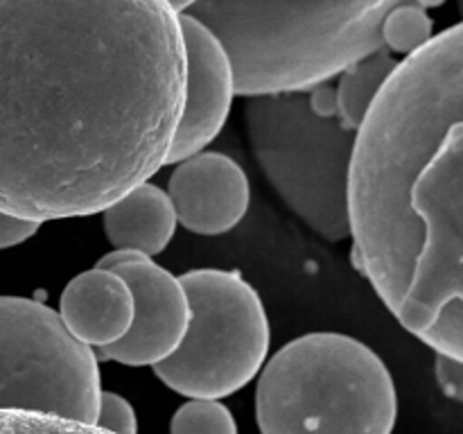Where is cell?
I'll list each match as a JSON object with an SVG mask.
<instances>
[{
  "label": "cell",
  "mask_w": 463,
  "mask_h": 434,
  "mask_svg": "<svg viewBox=\"0 0 463 434\" xmlns=\"http://www.w3.org/2000/svg\"><path fill=\"white\" fill-rule=\"evenodd\" d=\"M190 324L179 348L154 364L165 387L193 401H217L247 387L269 353V319L256 289L226 269L181 276Z\"/></svg>",
  "instance_id": "cell-6"
},
{
  "label": "cell",
  "mask_w": 463,
  "mask_h": 434,
  "mask_svg": "<svg viewBox=\"0 0 463 434\" xmlns=\"http://www.w3.org/2000/svg\"><path fill=\"white\" fill-rule=\"evenodd\" d=\"M170 434H238V423L220 401H188L172 416Z\"/></svg>",
  "instance_id": "cell-13"
},
{
  "label": "cell",
  "mask_w": 463,
  "mask_h": 434,
  "mask_svg": "<svg viewBox=\"0 0 463 434\" xmlns=\"http://www.w3.org/2000/svg\"><path fill=\"white\" fill-rule=\"evenodd\" d=\"M432 39V21L419 5L396 9L387 25V48L411 54Z\"/></svg>",
  "instance_id": "cell-14"
},
{
  "label": "cell",
  "mask_w": 463,
  "mask_h": 434,
  "mask_svg": "<svg viewBox=\"0 0 463 434\" xmlns=\"http://www.w3.org/2000/svg\"><path fill=\"white\" fill-rule=\"evenodd\" d=\"M99 366L93 348L34 298L0 297V411L95 425Z\"/></svg>",
  "instance_id": "cell-7"
},
{
  "label": "cell",
  "mask_w": 463,
  "mask_h": 434,
  "mask_svg": "<svg viewBox=\"0 0 463 434\" xmlns=\"http://www.w3.org/2000/svg\"><path fill=\"white\" fill-rule=\"evenodd\" d=\"M185 45V102L165 165L202 152L217 138L235 95L233 68L211 30L188 14H179Z\"/></svg>",
  "instance_id": "cell-9"
},
{
  "label": "cell",
  "mask_w": 463,
  "mask_h": 434,
  "mask_svg": "<svg viewBox=\"0 0 463 434\" xmlns=\"http://www.w3.org/2000/svg\"><path fill=\"white\" fill-rule=\"evenodd\" d=\"M36 229H39V224H34V222L18 220V217L0 212V249L16 247V244L25 242L36 233Z\"/></svg>",
  "instance_id": "cell-17"
},
{
  "label": "cell",
  "mask_w": 463,
  "mask_h": 434,
  "mask_svg": "<svg viewBox=\"0 0 463 434\" xmlns=\"http://www.w3.org/2000/svg\"><path fill=\"white\" fill-rule=\"evenodd\" d=\"M102 212L104 233L116 251H134L152 258L170 244L176 231V215L170 197L147 181Z\"/></svg>",
  "instance_id": "cell-12"
},
{
  "label": "cell",
  "mask_w": 463,
  "mask_h": 434,
  "mask_svg": "<svg viewBox=\"0 0 463 434\" xmlns=\"http://www.w3.org/2000/svg\"><path fill=\"white\" fill-rule=\"evenodd\" d=\"M59 316L75 339L90 348H104L127 335L134 321V297L116 271H81L63 288Z\"/></svg>",
  "instance_id": "cell-11"
},
{
  "label": "cell",
  "mask_w": 463,
  "mask_h": 434,
  "mask_svg": "<svg viewBox=\"0 0 463 434\" xmlns=\"http://www.w3.org/2000/svg\"><path fill=\"white\" fill-rule=\"evenodd\" d=\"M251 152L279 197L317 235L351 238L348 184L362 120L344 111L335 84L249 98Z\"/></svg>",
  "instance_id": "cell-4"
},
{
  "label": "cell",
  "mask_w": 463,
  "mask_h": 434,
  "mask_svg": "<svg viewBox=\"0 0 463 434\" xmlns=\"http://www.w3.org/2000/svg\"><path fill=\"white\" fill-rule=\"evenodd\" d=\"M95 428L109 434H138V419L127 398L116 392H102Z\"/></svg>",
  "instance_id": "cell-15"
},
{
  "label": "cell",
  "mask_w": 463,
  "mask_h": 434,
  "mask_svg": "<svg viewBox=\"0 0 463 434\" xmlns=\"http://www.w3.org/2000/svg\"><path fill=\"white\" fill-rule=\"evenodd\" d=\"M353 262L398 324L463 362V21L396 63L357 134Z\"/></svg>",
  "instance_id": "cell-2"
},
{
  "label": "cell",
  "mask_w": 463,
  "mask_h": 434,
  "mask_svg": "<svg viewBox=\"0 0 463 434\" xmlns=\"http://www.w3.org/2000/svg\"><path fill=\"white\" fill-rule=\"evenodd\" d=\"M184 102L167 0H0V212H102L165 165Z\"/></svg>",
  "instance_id": "cell-1"
},
{
  "label": "cell",
  "mask_w": 463,
  "mask_h": 434,
  "mask_svg": "<svg viewBox=\"0 0 463 434\" xmlns=\"http://www.w3.org/2000/svg\"><path fill=\"white\" fill-rule=\"evenodd\" d=\"M434 373H437V382L443 389V393L463 405V362L450 360L446 355H437Z\"/></svg>",
  "instance_id": "cell-16"
},
{
  "label": "cell",
  "mask_w": 463,
  "mask_h": 434,
  "mask_svg": "<svg viewBox=\"0 0 463 434\" xmlns=\"http://www.w3.org/2000/svg\"><path fill=\"white\" fill-rule=\"evenodd\" d=\"M457 3H459V14L463 16V0H457Z\"/></svg>",
  "instance_id": "cell-19"
},
{
  "label": "cell",
  "mask_w": 463,
  "mask_h": 434,
  "mask_svg": "<svg viewBox=\"0 0 463 434\" xmlns=\"http://www.w3.org/2000/svg\"><path fill=\"white\" fill-rule=\"evenodd\" d=\"M167 3H170L172 7L176 9V12H179V14H184V12H188V9L193 7V5L197 3V0H167Z\"/></svg>",
  "instance_id": "cell-18"
},
{
  "label": "cell",
  "mask_w": 463,
  "mask_h": 434,
  "mask_svg": "<svg viewBox=\"0 0 463 434\" xmlns=\"http://www.w3.org/2000/svg\"><path fill=\"white\" fill-rule=\"evenodd\" d=\"M98 267L116 271L134 297L131 328L116 344L98 348V360L154 366L170 357L190 324V303L181 280L134 251L107 253Z\"/></svg>",
  "instance_id": "cell-8"
},
{
  "label": "cell",
  "mask_w": 463,
  "mask_h": 434,
  "mask_svg": "<svg viewBox=\"0 0 463 434\" xmlns=\"http://www.w3.org/2000/svg\"><path fill=\"white\" fill-rule=\"evenodd\" d=\"M405 5L419 0H197L184 14L226 50L235 93L253 98L312 89L387 50Z\"/></svg>",
  "instance_id": "cell-3"
},
{
  "label": "cell",
  "mask_w": 463,
  "mask_h": 434,
  "mask_svg": "<svg viewBox=\"0 0 463 434\" xmlns=\"http://www.w3.org/2000/svg\"><path fill=\"white\" fill-rule=\"evenodd\" d=\"M167 197L181 226L197 235H222L247 215L251 188L233 158L220 152H199L175 167Z\"/></svg>",
  "instance_id": "cell-10"
},
{
  "label": "cell",
  "mask_w": 463,
  "mask_h": 434,
  "mask_svg": "<svg viewBox=\"0 0 463 434\" xmlns=\"http://www.w3.org/2000/svg\"><path fill=\"white\" fill-rule=\"evenodd\" d=\"M256 419L262 434H392L396 384L364 342L310 333L285 344L260 371Z\"/></svg>",
  "instance_id": "cell-5"
}]
</instances>
